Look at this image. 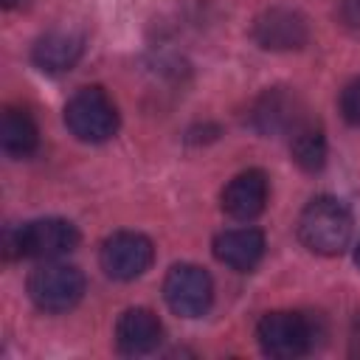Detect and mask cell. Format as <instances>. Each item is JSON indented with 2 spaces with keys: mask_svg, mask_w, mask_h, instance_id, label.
Masks as SVG:
<instances>
[{
  "mask_svg": "<svg viewBox=\"0 0 360 360\" xmlns=\"http://www.w3.org/2000/svg\"><path fill=\"white\" fill-rule=\"evenodd\" d=\"M267 194H270V186H267V174L262 169L239 172L222 188V211L231 219L250 222V219H256L264 211Z\"/></svg>",
  "mask_w": 360,
  "mask_h": 360,
  "instance_id": "ba28073f",
  "label": "cell"
},
{
  "mask_svg": "<svg viewBox=\"0 0 360 360\" xmlns=\"http://www.w3.org/2000/svg\"><path fill=\"white\" fill-rule=\"evenodd\" d=\"M354 262H357V267H360V245H357V250H354Z\"/></svg>",
  "mask_w": 360,
  "mask_h": 360,
  "instance_id": "ac0fdd59",
  "label": "cell"
},
{
  "mask_svg": "<svg viewBox=\"0 0 360 360\" xmlns=\"http://www.w3.org/2000/svg\"><path fill=\"white\" fill-rule=\"evenodd\" d=\"M298 124V101L287 90H267L253 104V127L259 132H292Z\"/></svg>",
  "mask_w": 360,
  "mask_h": 360,
  "instance_id": "4fadbf2b",
  "label": "cell"
},
{
  "mask_svg": "<svg viewBox=\"0 0 360 360\" xmlns=\"http://www.w3.org/2000/svg\"><path fill=\"white\" fill-rule=\"evenodd\" d=\"M256 338L264 354L292 360L315 346V323L301 312H267L256 326Z\"/></svg>",
  "mask_w": 360,
  "mask_h": 360,
  "instance_id": "5b68a950",
  "label": "cell"
},
{
  "mask_svg": "<svg viewBox=\"0 0 360 360\" xmlns=\"http://www.w3.org/2000/svg\"><path fill=\"white\" fill-rule=\"evenodd\" d=\"M354 231L352 211L338 197H315L307 202V208L298 217V239L307 250L318 256H338L343 248H349Z\"/></svg>",
  "mask_w": 360,
  "mask_h": 360,
  "instance_id": "6da1fadb",
  "label": "cell"
},
{
  "mask_svg": "<svg viewBox=\"0 0 360 360\" xmlns=\"http://www.w3.org/2000/svg\"><path fill=\"white\" fill-rule=\"evenodd\" d=\"M28 295L42 312H68L84 295V273L73 264L48 259L28 276Z\"/></svg>",
  "mask_w": 360,
  "mask_h": 360,
  "instance_id": "277c9868",
  "label": "cell"
},
{
  "mask_svg": "<svg viewBox=\"0 0 360 360\" xmlns=\"http://www.w3.org/2000/svg\"><path fill=\"white\" fill-rule=\"evenodd\" d=\"M160 338H163V323L152 309H143V307L127 309L115 323V346L121 354H129V357L155 352Z\"/></svg>",
  "mask_w": 360,
  "mask_h": 360,
  "instance_id": "30bf717a",
  "label": "cell"
},
{
  "mask_svg": "<svg viewBox=\"0 0 360 360\" xmlns=\"http://www.w3.org/2000/svg\"><path fill=\"white\" fill-rule=\"evenodd\" d=\"M155 259V248L149 242V236L138 233V231H118L112 236L104 239L98 262L101 270L115 278V281H132L138 276H143L149 270Z\"/></svg>",
  "mask_w": 360,
  "mask_h": 360,
  "instance_id": "52a82bcc",
  "label": "cell"
},
{
  "mask_svg": "<svg viewBox=\"0 0 360 360\" xmlns=\"http://www.w3.org/2000/svg\"><path fill=\"white\" fill-rule=\"evenodd\" d=\"M65 124L68 129L84 143H104L118 132V110L107 90L101 87H82L65 104Z\"/></svg>",
  "mask_w": 360,
  "mask_h": 360,
  "instance_id": "3957f363",
  "label": "cell"
},
{
  "mask_svg": "<svg viewBox=\"0 0 360 360\" xmlns=\"http://www.w3.org/2000/svg\"><path fill=\"white\" fill-rule=\"evenodd\" d=\"M253 37L267 51H292V48H301L307 42L309 31H307V22L298 11L270 8L256 20Z\"/></svg>",
  "mask_w": 360,
  "mask_h": 360,
  "instance_id": "9c48e42d",
  "label": "cell"
},
{
  "mask_svg": "<svg viewBox=\"0 0 360 360\" xmlns=\"http://www.w3.org/2000/svg\"><path fill=\"white\" fill-rule=\"evenodd\" d=\"M340 112L352 127H360V79L349 82L340 93Z\"/></svg>",
  "mask_w": 360,
  "mask_h": 360,
  "instance_id": "2e32d148",
  "label": "cell"
},
{
  "mask_svg": "<svg viewBox=\"0 0 360 360\" xmlns=\"http://www.w3.org/2000/svg\"><path fill=\"white\" fill-rule=\"evenodd\" d=\"M84 51V39L73 31H48L34 42L31 59L42 73H65L70 70Z\"/></svg>",
  "mask_w": 360,
  "mask_h": 360,
  "instance_id": "7c38bea8",
  "label": "cell"
},
{
  "mask_svg": "<svg viewBox=\"0 0 360 360\" xmlns=\"http://www.w3.org/2000/svg\"><path fill=\"white\" fill-rule=\"evenodd\" d=\"M79 245V231L70 219L45 217L11 225L3 233L6 259H59Z\"/></svg>",
  "mask_w": 360,
  "mask_h": 360,
  "instance_id": "7a4b0ae2",
  "label": "cell"
},
{
  "mask_svg": "<svg viewBox=\"0 0 360 360\" xmlns=\"http://www.w3.org/2000/svg\"><path fill=\"white\" fill-rule=\"evenodd\" d=\"M290 152H292V160L304 172L323 169V163H326V138H323V129L315 127V124H309V121H301L292 129Z\"/></svg>",
  "mask_w": 360,
  "mask_h": 360,
  "instance_id": "9a60e30c",
  "label": "cell"
},
{
  "mask_svg": "<svg viewBox=\"0 0 360 360\" xmlns=\"http://www.w3.org/2000/svg\"><path fill=\"white\" fill-rule=\"evenodd\" d=\"M163 298L180 318H200L211 309L214 281L197 264H174L163 278Z\"/></svg>",
  "mask_w": 360,
  "mask_h": 360,
  "instance_id": "8992f818",
  "label": "cell"
},
{
  "mask_svg": "<svg viewBox=\"0 0 360 360\" xmlns=\"http://www.w3.org/2000/svg\"><path fill=\"white\" fill-rule=\"evenodd\" d=\"M39 143V129L25 110L8 107L0 121V146L8 158H28Z\"/></svg>",
  "mask_w": 360,
  "mask_h": 360,
  "instance_id": "5bb4252c",
  "label": "cell"
},
{
  "mask_svg": "<svg viewBox=\"0 0 360 360\" xmlns=\"http://www.w3.org/2000/svg\"><path fill=\"white\" fill-rule=\"evenodd\" d=\"M22 3H25V0H3L6 8H17V6H22Z\"/></svg>",
  "mask_w": 360,
  "mask_h": 360,
  "instance_id": "e0dca14e",
  "label": "cell"
},
{
  "mask_svg": "<svg viewBox=\"0 0 360 360\" xmlns=\"http://www.w3.org/2000/svg\"><path fill=\"white\" fill-rule=\"evenodd\" d=\"M214 256L239 273H250L264 256V233L259 228H231L214 239Z\"/></svg>",
  "mask_w": 360,
  "mask_h": 360,
  "instance_id": "8fae6325",
  "label": "cell"
}]
</instances>
